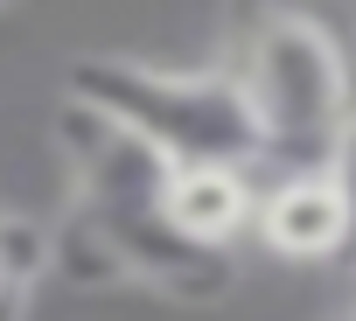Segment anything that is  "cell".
I'll return each mask as SVG.
<instances>
[{"instance_id": "6da1fadb", "label": "cell", "mask_w": 356, "mask_h": 321, "mask_svg": "<svg viewBox=\"0 0 356 321\" xmlns=\"http://www.w3.org/2000/svg\"><path fill=\"white\" fill-rule=\"evenodd\" d=\"M70 98L98 112L105 126L133 133L168 168L182 160H252L266 154L259 112L238 84V70H168L140 56H84L70 63Z\"/></svg>"}, {"instance_id": "7a4b0ae2", "label": "cell", "mask_w": 356, "mask_h": 321, "mask_svg": "<svg viewBox=\"0 0 356 321\" xmlns=\"http://www.w3.org/2000/svg\"><path fill=\"white\" fill-rule=\"evenodd\" d=\"M238 84L259 112L266 154H300V168H321L342 119L356 112V70L342 35L307 8H273L238 42Z\"/></svg>"}, {"instance_id": "3957f363", "label": "cell", "mask_w": 356, "mask_h": 321, "mask_svg": "<svg viewBox=\"0 0 356 321\" xmlns=\"http://www.w3.org/2000/svg\"><path fill=\"white\" fill-rule=\"evenodd\" d=\"M273 258L286 265H328L356 252V210L342 196V182L328 168H286L266 196H259V224Z\"/></svg>"}, {"instance_id": "277c9868", "label": "cell", "mask_w": 356, "mask_h": 321, "mask_svg": "<svg viewBox=\"0 0 356 321\" xmlns=\"http://www.w3.org/2000/svg\"><path fill=\"white\" fill-rule=\"evenodd\" d=\"M161 224L182 245H196V252H224L231 238H245L259 224L252 168H238V160H182V168H168Z\"/></svg>"}, {"instance_id": "5b68a950", "label": "cell", "mask_w": 356, "mask_h": 321, "mask_svg": "<svg viewBox=\"0 0 356 321\" xmlns=\"http://www.w3.org/2000/svg\"><path fill=\"white\" fill-rule=\"evenodd\" d=\"M321 168L342 182V196H349V210H356V112L342 119V133H335V147H328V160Z\"/></svg>"}, {"instance_id": "8992f818", "label": "cell", "mask_w": 356, "mask_h": 321, "mask_svg": "<svg viewBox=\"0 0 356 321\" xmlns=\"http://www.w3.org/2000/svg\"><path fill=\"white\" fill-rule=\"evenodd\" d=\"M15 293H22V279H15V265L0 258V307H15Z\"/></svg>"}]
</instances>
